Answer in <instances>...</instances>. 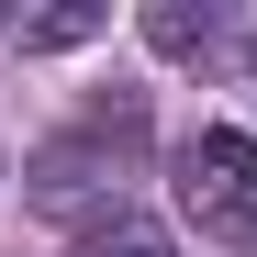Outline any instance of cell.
I'll return each instance as SVG.
<instances>
[{
  "mask_svg": "<svg viewBox=\"0 0 257 257\" xmlns=\"http://www.w3.org/2000/svg\"><path fill=\"white\" fill-rule=\"evenodd\" d=\"M179 212H190V235L246 246V235H257V135L201 123V135L179 146Z\"/></svg>",
  "mask_w": 257,
  "mask_h": 257,
  "instance_id": "1",
  "label": "cell"
},
{
  "mask_svg": "<svg viewBox=\"0 0 257 257\" xmlns=\"http://www.w3.org/2000/svg\"><path fill=\"white\" fill-rule=\"evenodd\" d=\"M101 23H112L101 0H56V12H12V45L23 56H56V45H90Z\"/></svg>",
  "mask_w": 257,
  "mask_h": 257,
  "instance_id": "2",
  "label": "cell"
},
{
  "mask_svg": "<svg viewBox=\"0 0 257 257\" xmlns=\"http://www.w3.org/2000/svg\"><path fill=\"white\" fill-rule=\"evenodd\" d=\"M67 257H179V246H168V235L146 224V212H101V224H90V235H78Z\"/></svg>",
  "mask_w": 257,
  "mask_h": 257,
  "instance_id": "3",
  "label": "cell"
},
{
  "mask_svg": "<svg viewBox=\"0 0 257 257\" xmlns=\"http://www.w3.org/2000/svg\"><path fill=\"white\" fill-rule=\"evenodd\" d=\"M212 34H224V23L190 12V0H157V12H146V45H157V56H201Z\"/></svg>",
  "mask_w": 257,
  "mask_h": 257,
  "instance_id": "4",
  "label": "cell"
}]
</instances>
